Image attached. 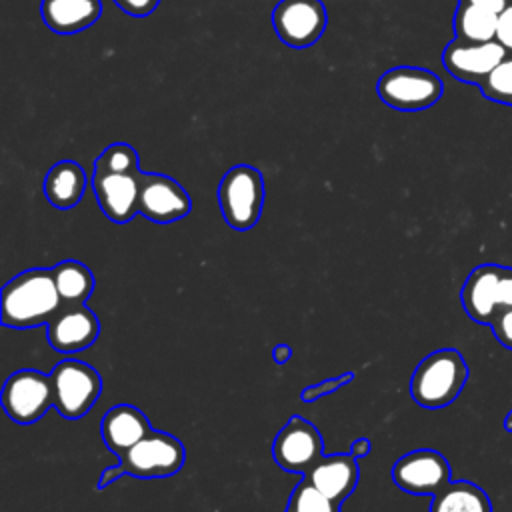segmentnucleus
I'll use <instances>...</instances> for the list:
<instances>
[{
  "instance_id": "obj_2",
  "label": "nucleus",
  "mask_w": 512,
  "mask_h": 512,
  "mask_svg": "<svg viewBox=\"0 0 512 512\" xmlns=\"http://www.w3.org/2000/svg\"><path fill=\"white\" fill-rule=\"evenodd\" d=\"M468 374V364L458 350H436L416 366L410 378V396L422 408L440 410L460 396Z\"/></svg>"
},
{
  "instance_id": "obj_23",
  "label": "nucleus",
  "mask_w": 512,
  "mask_h": 512,
  "mask_svg": "<svg viewBox=\"0 0 512 512\" xmlns=\"http://www.w3.org/2000/svg\"><path fill=\"white\" fill-rule=\"evenodd\" d=\"M284 512H340V504L322 494L306 476L294 486Z\"/></svg>"
},
{
  "instance_id": "obj_21",
  "label": "nucleus",
  "mask_w": 512,
  "mask_h": 512,
  "mask_svg": "<svg viewBox=\"0 0 512 512\" xmlns=\"http://www.w3.org/2000/svg\"><path fill=\"white\" fill-rule=\"evenodd\" d=\"M430 512H492V502L478 484L456 480L432 496Z\"/></svg>"
},
{
  "instance_id": "obj_12",
  "label": "nucleus",
  "mask_w": 512,
  "mask_h": 512,
  "mask_svg": "<svg viewBox=\"0 0 512 512\" xmlns=\"http://www.w3.org/2000/svg\"><path fill=\"white\" fill-rule=\"evenodd\" d=\"M508 56V52L496 42H482V44H470L452 38L444 52H442V64L450 76H454L460 82L474 84L480 88V84L488 78V74Z\"/></svg>"
},
{
  "instance_id": "obj_24",
  "label": "nucleus",
  "mask_w": 512,
  "mask_h": 512,
  "mask_svg": "<svg viewBox=\"0 0 512 512\" xmlns=\"http://www.w3.org/2000/svg\"><path fill=\"white\" fill-rule=\"evenodd\" d=\"M94 172L136 174V172H140V168H138V152L130 144H126V142L110 144L94 160Z\"/></svg>"
},
{
  "instance_id": "obj_10",
  "label": "nucleus",
  "mask_w": 512,
  "mask_h": 512,
  "mask_svg": "<svg viewBox=\"0 0 512 512\" xmlns=\"http://www.w3.org/2000/svg\"><path fill=\"white\" fill-rule=\"evenodd\" d=\"M394 484L416 496H434L452 482V468L438 450L420 448L400 456L392 466Z\"/></svg>"
},
{
  "instance_id": "obj_4",
  "label": "nucleus",
  "mask_w": 512,
  "mask_h": 512,
  "mask_svg": "<svg viewBox=\"0 0 512 512\" xmlns=\"http://www.w3.org/2000/svg\"><path fill=\"white\" fill-rule=\"evenodd\" d=\"M376 92L386 106L416 112L434 106L442 98L444 84L432 70L418 66H396L378 78Z\"/></svg>"
},
{
  "instance_id": "obj_9",
  "label": "nucleus",
  "mask_w": 512,
  "mask_h": 512,
  "mask_svg": "<svg viewBox=\"0 0 512 512\" xmlns=\"http://www.w3.org/2000/svg\"><path fill=\"white\" fill-rule=\"evenodd\" d=\"M328 24L326 8L320 0H280L272 10L276 36L290 48L312 46Z\"/></svg>"
},
{
  "instance_id": "obj_13",
  "label": "nucleus",
  "mask_w": 512,
  "mask_h": 512,
  "mask_svg": "<svg viewBox=\"0 0 512 512\" xmlns=\"http://www.w3.org/2000/svg\"><path fill=\"white\" fill-rule=\"evenodd\" d=\"M100 334L96 314L84 304L62 306V310L48 322V342L54 350L70 354L90 348Z\"/></svg>"
},
{
  "instance_id": "obj_25",
  "label": "nucleus",
  "mask_w": 512,
  "mask_h": 512,
  "mask_svg": "<svg viewBox=\"0 0 512 512\" xmlns=\"http://www.w3.org/2000/svg\"><path fill=\"white\" fill-rule=\"evenodd\" d=\"M480 92L486 100L512 106V54H508L480 84Z\"/></svg>"
},
{
  "instance_id": "obj_11",
  "label": "nucleus",
  "mask_w": 512,
  "mask_h": 512,
  "mask_svg": "<svg viewBox=\"0 0 512 512\" xmlns=\"http://www.w3.org/2000/svg\"><path fill=\"white\" fill-rule=\"evenodd\" d=\"M138 186V212L156 224L176 222L192 208L188 192L166 174L140 172Z\"/></svg>"
},
{
  "instance_id": "obj_26",
  "label": "nucleus",
  "mask_w": 512,
  "mask_h": 512,
  "mask_svg": "<svg viewBox=\"0 0 512 512\" xmlns=\"http://www.w3.org/2000/svg\"><path fill=\"white\" fill-rule=\"evenodd\" d=\"M492 334L500 346L512 350V308H502L490 322Z\"/></svg>"
},
{
  "instance_id": "obj_31",
  "label": "nucleus",
  "mask_w": 512,
  "mask_h": 512,
  "mask_svg": "<svg viewBox=\"0 0 512 512\" xmlns=\"http://www.w3.org/2000/svg\"><path fill=\"white\" fill-rule=\"evenodd\" d=\"M126 474V468L122 464L118 466H108L102 474H100V480H98V490H104L106 486H110L112 482H116L118 478H122Z\"/></svg>"
},
{
  "instance_id": "obj_14",
  "label": "nucleus",
  "mask_w": 512,
  "mask_h": 512,
  "mask_svg": "<svg viewBox=\"0 0 512 512\" xmlns=\"http://www.w3.org/2000/svg\"><path fill=\"white\" fill-rule=\"evenodd\" d=\"M138 176L136 174H114V172H94L92 190L98 206L108 220L116 224H126L138 214Z\"/></svg>"
},
{
  "instance_id": "obj_15",
  "label": "nucleus",
  "mask_w": 512,
  "mask_h": 512,
  "mask_svg": "<svg viewBox=\"0 0 512 512\" xmlns=\"http://www.w3.org/2000/svg\"><path fill=\"white\" fill-rule=\"evenodd\" d=\"M502 266L500 264H480L464 280L460 290V302L468 318L478 324L490 326L498 314V280Z\"/></svg>"
},
{
  "instance_id": "obj_20",
  "label": "nucleus",
  "mask_w": 512,
  "mask_h": 512,
  "mask_svg": "<svg viewBox=\"0 0 512 512\" xmlns=\"http://www.w3.org/2000/svg\"><path fill=\"white\" fill-rule=\"evenodd\" d=\"M454 38L470 44H482L496 40L498 14L468 2H458L454 18H452Z\"/></svg>"
},
{
  "instance_id": "obj_30",
  "label": "nucleus",
  "mask_w": 512,
  "mask_h": 512,
  "mask_svg": "<svg viewBox=\"0 0 512 512\" xmlns=\"http://www.w3.org/2000/svg\"><path fill=\"white\" fill-rule=\"evenodd\" d=\"M498 308H512V268L502 266L498 280Z\"/></svg>"
},
{
  "instance_id": "obj_5",
  "label": "nucleus",
  "mask_w": 512,
  "mask_h": 512,
  "mask_svg": "<svg viewBox=\"0 0 512 512\" xmlns=\"http://www.w3.org/2000/svg\"><path fill=\"white\" fill-rule=\"evenodd\" d=\"M54 408L60 416L76 420L90 412L102 392V378L96 368L80 360H62L50 372Z\"/></svg>"
},
{
  "instance_id": "obj_8",
  "label": "nucleus",
  "mask_w": 512,
  "mask_h": 512,
  "mask_svg": "<svg viewBox=\"0 0 512 512\" xmlns=\"http://www.w3.org/2000/svg\"><path fill=\"white\" fill-rule=\"evenodd\" d=\"M276 464L294 474H308L324 458L322 434L302 416H292L272 442Z\"/></svg>"
},
{
  "instance_id": "obj_22",
  "label": "nucleus",
  "mask_w": 512,
  "mask_h": 512,
  "mask_svg": "<svg viewBox=\"0 0 512 512\" xmlns=\"http://www.w3.org/2000/svg\"><path fill=\"white\" fill-rule=\"evenodd\" d=\"M54 282L64 306L84 304L94 288V276L86 264L78 260H62L52 268Z\"/></svg>"
},
{
  "instance_id": "obj_27",
  "label": "nucleus",
  "mask_w": 512,
  "mask_h": 512,
  "mask_svg": "<svg viewBox=\"0 0 512 512\" xmlns=\"http://www.w3.org/2000/svg\"><path fill=\"white\" fill-rule=\"evenodd\" d=\"M354 378V372H348L344 374L342 378H330V380H324L322 384H316V386H310L306 390H302L300 398L310 402V400H316L318 396H324V394H330V392H336L338 388H342L346 382H350Z\"/></svg>"
},
{
  "instance_id": "obj_19",
  "label": "nucleus",
  "mask_w": 512,
  "mask_h": 512,
  "mask_svg": "<svg viewBox=\"0 0 512 512\" xmlns=\"http://www.w3.org/2000/svg\"><path fill=\"white\" fill-rule=\"evenodd\" d=\"M44 196L58 210L74 208L86 190V172L74 160L56 162L44 178Z\"/></svg>"
},
{
  "instance_id": "obj_1",
  "label": "nucleus",
  "mask_w": 512,
  "mask_h": 512,
  "mask_svg": "<svg viewBox=\"0 0 512 512\" xmlns=\"http://www.w3.org/2000/svg\"><path fill=\"white\" fill-rule=\"evenodd\" d=\"M62 306L52 268H30L4 284L0 320L8 328L26 330L48 324Z\"/></svg>"
},
{
  "instance_id": "obj_17",
  "label": "nucleus",
  "mask_w": 512,
  "mask_h": 512,
  "mask_svg": "<svg viewBox=\"0 0 512 512\" xmlns=\"http://www.w3.org/2000/svg\"><path fill=\"white\" fill-rule=\"evenodd\" d=\"M100 432L108 450H112L120 458L148 432H152V426L146 414L136 406L116 404L102 416Z\"/></svg>"
},
{
  "instance_id": "obj_18",
  "label": "nucleus",
  "mask_w": 512,
  "mask_h": 512,
  "mask_svg": "<svg viewBox=\"0 0 512 512\" xmlns=\"http://www.w3.org/2000/svg\"><path fill=\"white\" fill-rule=\"evenodd\" d=\"M44 24L56 34H76L92 26L102 14L100 0H42Z\"/></svg>"
},
{
  "instance_id": "obj_16",
  "label": "nucleus",
  "mask_w": 512,
  "mask_h": 512,
  "mask_svg": "<svg viewBox=\"0 0 512 512\" xmlns=\"http://www.w3.org/2000/svg\"><path fill=\"white\" fill-rule=\"evenodd\" d=\"M322 494L342 504L358 486L360 468L352 452H338L324 456L308 474H304Z\"/></svg>"
},
{
  "instance_id": "obj_33",
  "label": "nucleus",
  "mask_w": 512,
  "mask_h": 512,
  "mask_svg": "<svg viewBox=\"0 0 512 512\" xmlns=\"http://www.w3.org/2000/svg\"><path fill=\"white\" fill-rule=\"evenodd\" d=\"M370 450H372V444H370L368 438H358V440H354L352 446H350V452H352V456H356V458L368 456Z\"/></svg>"
},
{
  "instance_id": "obj_7",
  "label": "nucleus",
  "mask_w": 512,
  "mask_h": 512,
  "mask_svg": "<svg viewBox=\"0 0 512 512\" xmlns=\"http://www.w3.org/2000/svg\"><path fill=\"white\" fill-rule=\"evenodd\" d=\"M184 460V444L176 436L160 430L148 432L136 446L120 456L126 474L136 478H168L180 472Z\"/></svg>"
},
{
  "instance_id": "obj_3",
  "label": "nucleus",
  "mask_w": 512,
  "mask_h": 512,
  "mask_svg": "<svg viewBox=\"0 0 512 512\" xmlns=\"http://www.w3.org/2000/svg\"><path fill=\"white\" fill-rule=\"evenodd\" d=\"M218 204L226 224L234 230L252 228L264 206V178L248 164L232 166L218 184Z\"/></svg>"
},
{
  "instance_id": "obj_28",
  "label": "nucleus",
  "mask_w": 512,
  "mask_h": 512,
  "mask_svg": "<svg viewBox=\"0 0 512 512\" xmlns=\"http://www.w3.org/2000/svg\"><path fill=\"white\" fill-rule=\"evenodd\" d=\"M496 42L512 54V0L508 6L498 14V28H496Z\"/></svg>"
},
{
  "instance_id": "obj_32",
  "label": "nucleus",
  "mask_w": 512,
  "mask_h": 512,
  "mask_svg": "<svg viewBox=\"0 0 512 512\" xmlns=\"http://www.w3.org/2000/svg\"><path fill=\"white\" fill-rule=\"evenodd\" d=\"M460 2H468V4H478V6H484L496 14H500L510 0H460Z\"/></svg>"
},
{
  "instance_id": "obj_6",
  "label": "nucleus",
  "mask_w": 512,
  "mask_h": 512,
  "mask_svg": "<svg viewBox=\"0 0 512 512\" xmlns=\"http://www.w3.org/2000/svg\"><path fill=\"white\" fill-rule=\"evenodd\" d=\"M0 398L12 422L22 426L34 424L54 406L52 380L38 370H18L6 378Z\"/></svg>"
},
{
  "instance_id": "obj_29",
  "label": "nucleus",
  "mask_w": 512,
  "mask_h": 512,
  "mask_svg": "<svg viewBox=\"0 0 512 512\" xmlns=\"http://www.w3.org/2000/svg\"><path fill=\"white\" fill-rule=\"evenodd\" d=\"M122 12H126L128 16L134 18H144L148 14L154 12V8L158 6L160 0H112Z\"/></svg>"
},
{
  "instance_id": "obj_34",
  "label": "nucleus",
  "mask_w": 512,
  "mask_h": 512,
  "mask_svg": "<svg viewBox=\"0 0 512 512\" xmlns=\"http://www.w3.org/2000/svg\"><path fill=\"white\" fill-rule=\"evenodd\" d=\"M272 356H274L276 364H286L292 358V348L286 344H278V346H274Z\"/></svg>"
},
{
  "instance_id": "obj_35",
  "label": "nucleus",
  "mask_w": 512,
  "mask_h": 512,
  "mask_svg": "<svg viewBox=\"0 0 512 512\" xmlns=\"http://www.w3.org/2000/svg\"><path fill=\"white\" fill-rule=\"evenodd\" d=\"M502 426H504L506 432L512 434V410H508V414L504 416V424H502Z\"/></svg>"
}]
</instances>
